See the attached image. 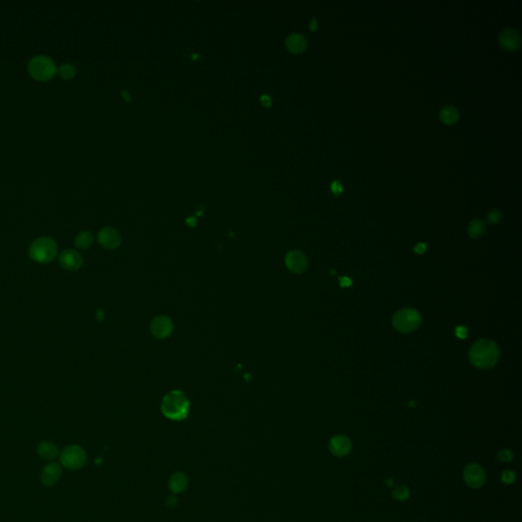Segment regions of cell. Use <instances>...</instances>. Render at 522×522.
I'll return each instance as SVG.
<instances>
[{
    "label": "cell",
    "instance_id": "11",
    "mask_svg": "<svg viewBox=\"0 0 522 522\" xmlns=\"http://www.w3.org/2000/svg\"><path fill=\"white\" fill-rule=\"evenodd\" d=\"M499 43L501 47L505 50H517L521 45V36L518 31L511 28H507L501 32L499 36Z\"/></svg>",
    "mask_w": 522,
    "mask_h": 522
},
{
    "label": "cell",
    "instance_id": "30",
    "mask_svg": "<svg viewBox=\"0 0 522 522\" xmlns=\"http://www.w3.org/2000/svg\"><path fill=\"white\" fill-rule=\"evenodd\" d=\"M260 101L262 103V105L266 106V107H269L270 104H271V99L268 95H262L261 98H260Z\"/></svg>",
    "mask_w": 522,
    "mask_h": 522
},
{
    "label": "cell",
    "instance_id": "5",
    "mask_svg": "<svg viewBox=\"0 0 522 522\" xmlns=\"http://www.w3.org/2000/svg\"><path fill=\"white\" fill-rule=\"evenodd\" d=\"M60 463L70 470H78L84 467L87 461L85 450L77 445L67 446L60 453Z\"/></svg>",
    "mask_w": 522,
    "mask_h": 522
},
{
    "label": "cell",
    "instance_id": "29",
    "mask_svg": "<svg viewBox=\"0 0 522 522\" xmlns=\"http://www.w3.org/2000/svg\"><path fill=\"white\" fill-rule=\"evenodd\" d=\"M340 284H341V287L344 288V287H350L352 285V281L348 278H346V276H344V278H340Z\"/></svg>",
    "mask_w": 522,
    "mask_h": 522
},
{
    "label": "cell",
    "instance_id": "31",
    "mask_svg": "<svg viewBox=\"0 0 522 522\" xmlns=\"http://www.w3.org/2000/svg\"><path fill=\"white\" fill-rule=\"evenodd\" d=\"M121 96H122V98H124V100L126 102H129L131 100V96H130L129 92L127 90H121Z\"/></svg>",
    "mask_w": 522,
    "mask_h": 522
},
{
    "label": "cell",
    "instance_id": "9",
    "mask_svg": "<svg viewBox=\"0 0 522 522\" xmlns=\"http://www.w3.org/2000/svg\"><path fill=\"white\" fill-rule=\"evenodd\" d=\"M463 476L465 482L471 488H478L481 485H483L485 481L484 470L480 465L476 463H471L467 465L464 469Z\"/></svg>",
    "mask_w": 522,
    "mask_h": 522
},
{
    "label": "cell",
    "instance_id": "3",
    "mask_svg": "<svg viewBox=\"0 0 522 522\" xmlns=\"http://www.w3.org/2000/svg\"><path fill=\"white\" fill-rule=\"evenodd\" d=\"M29 255L35 262L43 264L49 263L57 256V245L52 238H38L31 244Z\"/></svg>",
    "mask_w": 522,
    "mask_h": 522
},
{
    "label": "cell",
    "instance_id": "18",
    "mask_svg": "<svg viewBox=\"0 0 522 522\" xmlns=\"http://www.w3.org/2000/svg\"><path fill=\"white\" fill-rule=\"evenodd\" d=\"M440 118L445 125H454L459 119V111L455 106H444L440 111Z\"/></svg>",
    "mask_w": 522,
    "mask_h": 522
},
{
    "label": "cell",
    "instance_id": "22",
    "mask_svg": "<svg viewBox=\"0 0 522 522\" xmlns=\"http://www.w3.org/2000/svg\"><path fill=\"white\" fill-rule=\"evenodd\" d=\"M393 498L397 501H400V502H403V501H406L409 496H410V490L409 488L406 486V485H401V486H398L394 489L393 492Z\"/></svg>",
    "mask_w": 522,
    "mask_h": 522
},
{
    "label": "cell",
    "instance_id": "24",
    "mask_svg": "<svg viewBox=\"0 0 522 522\" xmlns=\"http://www.w3.org/2000/svg\"><path fill=\"white\" fill-rule=\"evenodd\" d=\"M515 480V473L511 470H505L502 474V481L506 484H511Z\"/></svg>",
    "mask_w": 522,
    "mask_h": 522
},
{
    "label": "cell",
    "instance_id": "17",
    "mask_svg": "<svg viewBox=\"0 0 522 522\" xmlns=\"http://www.w3.org/2000/svg\"><path fill=\"white\" fill-rule=\"evenodd\" d=\"M188 486V477L183 472H176L169 478V488L173 493L179 494L185 490Z\"/></svg>",
    "mask_w": 522,
    "mask_h": 522
},
{
    "label": "cell",
    "instance_id": "12",
    "mask_svg": "<svg viewBox=\"0 0 522 522\" xmlns=\"http://www.w3.org/2000/svg\"><path fill=\"white\" fill-rule=\"evenodd\" d=\"M59 263L61 267L67 270L76 271L82 267L83 258L79 252L73 249H68L61 252L59 256Z\"/></svg>",
    "mask_w": 522,
    "mask_h": 522
},
{
    "label": "cell",
    "instance_id": "19",
    "mask_svg": "<svg viewBox=\"0 0 522 522\" xmlns=\"http://www.w3.org/2000/svg\"><path fill=\"white\" fill-rule=\"evenodd\" d=\"M94 243V236L91 232L85 231L81 232L77 235L75 239L76 246L80 249H88L90 248Z\"/></svg>",
    "mask_w": 522,
    "mask_h": 522
},
{
    "label": "cell",
    "instance_id": "7",
    "mask_svg": "<svg viewBox=\"0 0 522 522\" xmlns=\"http://www.w3.org/2000/svg\"><path fill=\"white\" fill-rule=\"evenodd\" d=\"M172 320L165 315H158L152 319L150 323V331L152 335L159 340H164L173 331Z\"/></svg>",
    "mask_w": 522,
    "mask_h": 522
},
{
    "label": "cell",
    "instance_id": "2",
    "mask_svg": "<svg viewBox=\"0 0 522 522\" xmlns=\"http://www.w3.org/2000/svg\"><path fill=\"white\" fill-rule=\"evenodd\" d=\"M500 355L497 344L487 339L477 341L470 349L469 359L472 365L478 368H490L496 365Z\"/></svg>",
    "mask_w": 522,
    "mask_h": 522
},
{
    "label": "cell",
    "instance_id": "1",
    "mask_svg": "<svg viewBox=\"0 0 522 522\" xmlns=\"http://www.w3.org/2000/svg\"><path fill=\"white\" fill-rule=\"evenodd\" d=\"M189 399L180 390L170 391L163 397L161 401V412L170 420L181 421L186 419L189 415Z\"/></svg>",
    "mask_w": 522,
    "mask_h": 522
},
{
    "label": "cell",
    "instance_id": "26",
    "mask_svg": "<svg viewBox=\"0 0 522 522\" xmlns=\"http://www.w3.org/2000/svg\"><path fill=\"white\" fill-rule=\"evenodd\" d=\"M330 190L334 195H340L343 192V186L341 185L340 182L333 181L330 185Z\"/></svg>",
    "mask_w": 522,
    "mask_h": 522
},
{
    "label": "cell",
    "instance_id": "32",
    "mask_svg": "<svg viewBox=\"0 0 522 522\" xmlns=\"http://www.w3.org/2000/svg\"><path fill=\"white\" fill-rule=\"evenodd\" d=\"M309 29L311 31H315L317 29V20H316V18H313L311 20V22L309 23Z\"/></svg>",
    "mask_w": 522,
    "mask_h": 522
},
{
    "label": "cell",
    "instance_id": "27",
    "mask_svg": "<svg viewBox=\"0 0 522 522\" xmlns=\"http://www.w3.org/2000/svg\"><path fill=\"white\" fill-rule=\"evenodd\" d=\"M468 334V329L465 326H458L456 327V335L460 339H465Z\"/></svg>",
    "mask_w": 522,
    "mask_h": 522
},
{
    "label": "cell",
    "instance_id": "8",
    "mask_svg": "<svg viewBox=\"0 0 522 522\" xmlns=\"http://www.w3.org/2000/svg\"><path fill=\"white\" fill-rule=\"evenodd\" d=\"M285 263L291 272L295 274H301L306 270L308 260H307V257L303 252L299 250H292L286 255Z\"/></svg>",
    "mask_w": 522,
    "mask_h": 522
},
{
    "label": "cell",
    "instance_id": "6",
    "mask_svg": "<svg viewBox=\"0 0 522 522\" xmlns=\"http://www.w3.org/2000/svg\"><path fill=\"white\" fill-rule=\"evenodd\" d=\"M420 323V314L412 308H405L398 311L393 317V324L395 328L401 332H411L418 328Z\"/></svg>",
    "mask_w": 522,
    "mask_h": 522
},
{
    "label": "cell",
    "instance_id": "33",
    "mask_svg": "<svg viewBox=\"0 0 522 522\" xmlns=\"http://www.w3.org/2000/svg\"><path fill=\"white\" fill-rule=\"evenodd\" d=\"M393 483H394V482H393V479H389L388 482H387V484H388L389 486H390V485H393Z\"/></svg>",
    "mask_w": 522,
    "mask_h": 522
},
{
    "label": "cell",
    "instance_id": "21",
    "mask_svg": "<svg viewBox=\"0 0 522 522\" xmlns=\"http://www.w3.org/2000/svg\"><path fill=\"white\" fill-rule=\"evenodd\" d=\"M76 68L72 64H63L57 68L58 76L63 80H71L76 76Z\"/></svg>",
    "mask_w": 522,
    "mask_h": 522
},
{
    "label": "cell",
    "instance_id": "28",
    "mask_svg": "<svg viewBox=\"0 0 522 522\" xmlns=\"http://www.w3.org/2000/svg\"><path fill=\"white\" fill-rule=\"evenodd\" d=\"M425 250H426V244L425 243H419L417 246L414 248V251L416 253H419V254L424 253Z\"/></svg>",
    "mask_w": 522,
    "mask_h": 522
},
{
    "label": "cell",
    "instance_id": "4",
    "mask_svg": "<svg viewBox=\"0 0 522 522\" xmlns=\"http://www.w3.org/2000/svg\"><path fill=\"white\" fill-rule=\"evenodd\" d=\"M28 70L31 77L39 82L49 81L57 73L54 61L45 55H37L31 59L28 65Z\"/></svg>",
    "mask_w": 522,
    "mask_h": 522
},
{
    "label": "cell",
    "instance_id": "23",
    "mask_svg": "<svg viewBox=\"0 0 522 522\" xmlns=\"http://www.w3.org/2000/svg\"><path fill=\"white\" fill-rule=\"evenodd\" d=\"M503 214L499 209H493L490 210L487 214V222L492 225H497L501 222Z\"/></svg>",
    "mask_w": 522,
    "mask_h": 522
},
{
    "label": "cell",
    "instance_id": "10",
    "mask_svg": "<svg viewBox=\"0 0 522 522\" xmlns=\"http://www.w3.org/2000/svg\"><path fill=\"white\" fill-rule=\"evenodd\" d=\"M98 242L101 246L105 249L113 250L119 247L121 243V237L120 234L113 228L105 227L101 229L97 236Z\"/></svg>",
    "mask_w": 522,
    "mask_h": 522
},
{
    "label": "cell",
    "instance_id": "16",
    "mask_svg": "<svg viewBox=\"0 0 522 522\" xmlns=\"http://www.w3.org/2000/svg\"><path fill=\"white\" fill-rule=\"evenodd\" d=\"M37 454L45 461H53L58 456L57 447L51 442H41L37 447Z\"/></svg>",
    "mask_w": 522,
    "mask_h": 522
},
{
    "label": "cell",
    "instance_id": "20",
    "mask_svg": "<svg viewBox=\"0 0 522 522\" xmlns=\"http://www.w3.org/2000/svg\"><path fill=\"white\" fill-rule=\"evenodd\" d=\"M485 224L480 221V220H473L469 223L468 225V228H467V232H468V235L473 238V239H476V238H479L481 237L484 232H485Z\"/></svg>",
    "mask_w": 522,
    "mask_h": 522
},
{
    "label": "cell",
    "instance_id": "25",
    "mask_svg": "<svg viewBox=\"0 0 522 522\" xmlns=\"http://www.w3.org/2000/svg\"><path fill=\"white\" fill-rule=\"evenodd\" d=\"M513 458V454L509 450H502L498 453V459L502 462H509Z\"/></svg>",
    "mask_w": 522,
    "mask_h": 522
},
{
    "label": "cell",
    "instance_id": "14",
    "mask_svg": "<svg viewBox=\"0 0 522 522\" xmlns=\"http://www.w3.org/2000/svg\"><path fill=\"white\" fill-rule=\"evenodd\" d=\"M328 448L332 455L336 457H343L349 454L352 448V444L348 437L339 435L331 438L328 444Z\"/></svg>",
    "mask_w": 522,
    "mask_h": 522
},
{
    "label": "cell",
    "instance_id": "15",
    "mask_svg": "<svg viewBox=\"0 0 522 522\" xmlns=\"http://www.w3.org/2000/svg\"><path fill=\"white\" fill-rule=\"evenodd\" d=\"M286 47L290 52L294 54H300L306 50L307 40L301 34L292 33L286 40Z\"/></svg>",
    "mask_w": 522,
    "mask_h": 522
},
{
    "label": "cell",
    "instance_id": "13",
    "mask_svg": "<svg viewBox=\"0 0 522 522\" xmlns=\"http://www.w3.org/2000/svg\"><path fill=\"white\" fill-rule=\"evenodd\" d=\"M61 473H63V470H61V467L58 463H55V462H51V463H48L47 465L44 466L42 472H41V475H40V478H41V482L43 485L45 486H53L54 484H56L60 477H61Z\"/></svg>",
    "mask_w": 522,
    "mask_h": 522
}]
</instances>
